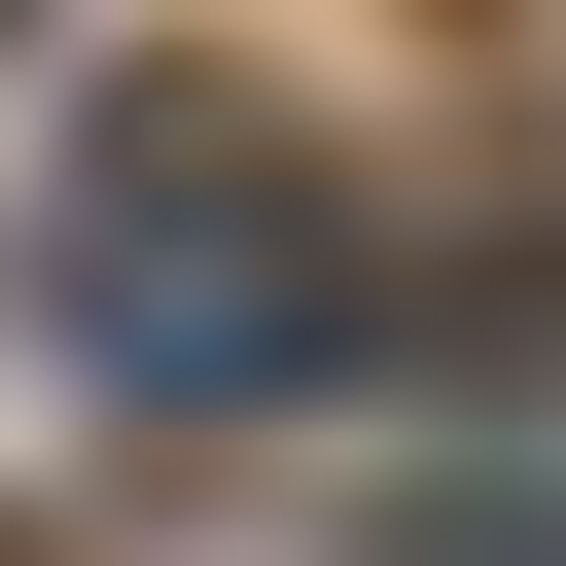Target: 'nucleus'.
Here are the masks:
<instances>
[{"label": "nucleus", "mask_w": 566, "mask_h": 566, "mask_svg": "<svg viewBox=\"0 0 566 566\" xmlns=\"http://www.w3.org/2000/svg\"><path fill=\"white\" fill-rule=\"evenodd\" d=\"M71 318H106L142 389H283V354H354V177H318L248 71H142L106 177H71Z\"/></svg>", "instance_id": "obj_1"}, {"label": "nucleus", "mask_w": 566, "mask_h": 566, "mask_svg": "<svg viewBox=\"0 0 566 566\" xmlns=\"http://www.w3.org/2000/svg\"><path fill=\"white\" fill-rule=\"evenodd\" d=\"M0 566H35V531H0Z\"/></svg>", "instance_id": "obj_2"}]
</instances>
